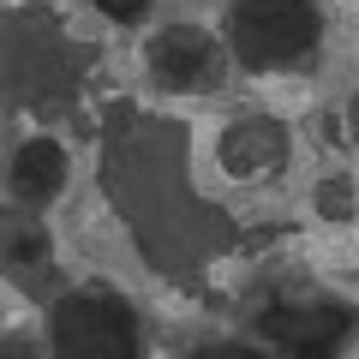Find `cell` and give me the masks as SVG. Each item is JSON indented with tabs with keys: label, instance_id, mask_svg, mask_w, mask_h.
<instances>
[{
	"label": "cell",
	"instance_id": "4",
	"mask_svg": "<svg viewBox=\"0 0 359 359\" xmlns=\"http://www.w3.org/2000/svg\"><path fill=\"white\" fill-rule=\"evenodd\" d=\"M150 66H156V84L162 90H210L222 78V54L216 42L204 36V30H168V36H156L150 48Z\"/></svg>",
	"mask_w": 359,
	"mask_h": 359
},
{
	"label": "cell",
	"instance_id": "3",
	"mask_svg": "<svg viewBox=\"0 0 359 359\" xmlns=\"http://www.w3.org/2000/svg\"><path fill=\"white\" fill-rule=\"evenodd\" d=\"M353 306L341 299H306V306H269L264 335L287 353H335L341 341H353Z\"/></svg>",
	"mask_w": 359,
	"mask_h": 359
},
{
	"label": "cell",
	"instance_id": "1",
	"mask_svg": "<svg viewBox=\"0 0 359 359\" xmlns=\"http://www.w3.org/2000/svg\"><path fill=\"white\" fill-rule=\"evenodd\" d=\"M228 42L245 66H287L318 48V6L311 0H233Z\"/></svg>",
	"mask_w": 359,
	"mask_h": 359
},
{
	"label": "cell",
	"instance_id": "6",
	"mask_svg": "<svg viewBox=\"0 0 359 359\" xmlns=\"http://www.w3.org/2000/svg\"><path fill=\"white\" fill-rule=\"evenodd\" d=\"M96 6H102V13H114V18H138L150 0H96Z\"/></svg>",
	"mask_w": 359,
	"mask_h": 359
},
{
	"label": "cell",
	"instance_id": "5",
	"mask_svg": "<svg viewBox=\"0 0 359 359\" xmlns=\"http://www.w3.org/2000/svg\"><path fill=\"white\" fill-rule=\"evenodd\" d=\"M60 186H66V150L54 138H30L13 162V192L25 204H48V198H60Z\"/></svg>",
	"mask_w": 359,
	"mask_h": 359
},
{
	"label": "cell",
	"instance_id": "2",
	"mask_svg": "<svg viewBox=\"0 0 359 359\" xmlns=\"http://www.w3.org/2000/svg\"><path fill=\"white\" fill-rule=\"evenodd\" d=\"M54 347L60 353H132L138 330H132V311L120 294H72L54 311Z\"/></svg>",
	"mask_w": 359,
	"mask_h": 359
}]
</instances>
